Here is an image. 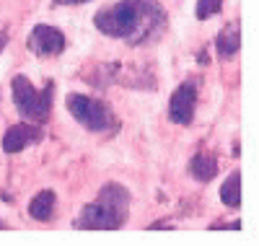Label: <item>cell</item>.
I'll return each mask as SVG.
<instances>
[{
	"mask_svg": "<svg viewBox=\"0 0 259 246\" xmlns=\"http://www.w3.org/2000/svg\"><path fill=\"white\" fill-rule=\"evenodd\" d=\"M94 26L109 39H122L130 47H143L166 34L168 13L158 0H117L96 11Z\"/></svg>",
	"mask_w": 259,
	"mask_h": 246,
	"instance_id": "obj_1",
	"label": "cell"
},
{
	"mask_svg": "<svg viewBox=\"0 0 259 246\" xmlns=\"http://www.w3.org/2000/svg\"><path fill=\"white\" fill-rule=\"evenodd\" d=\"M130 205L133 197L130 189L119 182H106L94 202H89L75 218L78 231H119L130 220Z\"/></svg>",
	"mask_w": 259,
	"mask_h": 246,
	"instance_id": "obj_2",
	"label": "cell"
},
{
	"mask_svg": "<svg viewBox=\"0 0 259 246\" xmlns=\"http://www.w3.org/2000/svg\"><path fill=\"white\" fill-rule=\"evenodd\" d=\"M13 104L18 109L21 119L45 125L52 117V101H55V80H47L45 88H34L26 75H13L11 80Z\"/></svg>",
	"mask_w": 259,
	"mask_h": 246,
	"instance_id": "obj_3",
	"label": "cell"
},
{
	"mask_svg": "<svg viewBox=\"0 0 259 246\" xmlns=\"http://www.w3.org/2000/svg\"><path fill=\"white\" fill-rule=\"evenodd\" d=\"M65 106L68 111L75 117V122L80 127H85L89 132H114L119 119L114 114V109L96 99V96H89V94H68L65 99Z\"/></svg>",
	"mask_w": 259,
	"mask_h": 246,
	"instance_id": "obj_4",
	"label": "cell"
},
{
	"mask_svg": "<svg viewBox=\"0 0 259 246\" xmlns=\"http://www.w3.org/2000/svg\"><path fill=\"white\" fill-rule=\"evenodd\" d=\"M197 96H200V78L182 80L168 99V111H166L168 119L179 127H189L194 122V111H197Z\"/></svg>",
	"mask_w": 259,
	"mask_h": 246,
	"instance_id": "obj_5",
	"label": "cell"
},
{
	"mask_svg": "<svg viewBox=\"0 0 259 246\" xmlns=\"http://www.w3.org/2000/svg\"><path fill=\"white\" fill-rule=\"evenodd\" d=\"M26 47L36 55V57H57L65 52L68 47V39L65 34L57 29V26H50V24H36L29 34V42Z\"/></svg>",
	"mask_w": 259,
	"mask_h": 246,
	"instance_id": "obj_6",
	"label": "cell"
},
{
	"mask_svg": "<svg viewBox=\"0 0 259 246\" xmlns=\"http://www.w3.org/2000/svg\"><path fill=\"white\" fill-rule=\"evenodd\" d=\"M45 140V127L41 125H34V122H26V119H21L18 125H11L6 130V135L3 140H0V145H3V153H21V150H26L36 143Z\"/></svg>",
	"mask_w": 259,
	"mask_h": 246,
	"instance_id": "obj_7",
	"label": "cell"
},
{
	"mask_svg": "<svg viewBox=\"0 0 259 246\" xmlns=\"http://www.w3.org/2000/svg\"><path fill=\"white\" fill-rule=\"evenodd\" d=\"M212 47H215V52H218L221 60H233L236 55H239V50H241V26H239V21L226 24L218 31V36H215Z\"/></svg>",
	"mask_w": 259,
	"mask_h": 246,
	"instance_id": "obj_8",
	"label": "cell"
},
{
	"mask_svg": "<svg viewBox=\"0 0 259 246\" xmlns=\"http://www.w3.org/2000/svg\"><path fill=\"white\" fill-rule=\"evenodd\" d=\"M187 171H189V176L194 179V182L207 184V182H212V179L218 176V155L210 153V150H197L189 158Z\"/></svg>",
	"mask_w": 259,
	"mask_h": 246,
	"instance_id": "obj_9",
	"label": "cell"
},
{
	"mask_svg": "<svg viewBox=\"0 0 259 246\" xmlns=\"http://www.w3.org/2000/svg\"><path fill=\"white\" fill-rule=\"evenodd\" d=\"M57 213V194L55 189H41L31 197V202H29V215L39 223H50Z\"/></svg>",
	"mask_w": 259,
	"mask_h": 246,
	"instance_id": "obj_10",
	"label": "cell"
},
{
	"mask_svg": "<svg viewBox=\"0 0 259 246\" xmlns=\"http://www.w3.org/2000/svg\"><path fill=\"white\" fill-rule=\"evenodd\" d=\"M221 202L231 210L241 208V171H233L221 187Z\"/></svg>",
	"mask_w": 259,
	"mask_h": 246,
	"instance_id": "obj_11",
	"label": "cell"
},
{
	"mask_svg": "<svg viewBox=\"0 0 259 246\" xmlns=\"http://www.w3.org/2000/svg\"><path fill=\"white\" fill-rule=\"evenodd\" d=\"M223 3L226 0H197V6H194V16L200 21H207L212 16H218L223 11Z\"/></svg>",
	"mask_w": 259,
	"mask_h": 246,
	"instance_id": "obj_12",
	"label": "cell"
},
{
	"mask_svg": "<svg viewBox=\"0 0 259 246\" xmlns=\"http://www.w3.org/2000/svg\"><path fill=\"white\" fill-rule=\"evenodd\" d=\"M55 6H83V3H89V0H52Z\"/></svg>",
	"mask_w": 259,
	"mask_h": 246,
	"instance_id": "obj_13",
	"label": "cell"
},
{
	"mask_svg": "<svg viewBox=\"0 0 259 246\" xmlns=\"http://www.w3.org/2000/svg\"><path fill=\"white\" fill-rule=\"evenodd\" d=\"M6 47H8V34H6V31H0V52H3Z\"/></svg>",
	"mask_w": 259,
	"mask_h": 246,
	"instance_id": "obj_14",
	"label": "cell"
}]
</instances>
